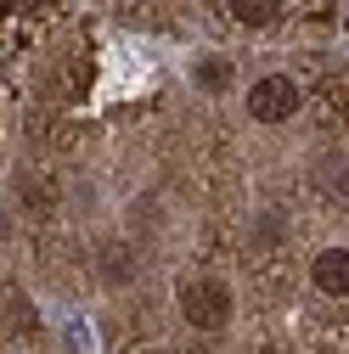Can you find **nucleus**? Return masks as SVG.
<instances>
[{"mask_svg":"<svg viewBox=\"0 0 349 354\" xmlns=\"http://www.w3.org/2000/svg\"><path fill=\"white\" fill-rule=\"evenodd\" d=\"M226 12H231V23L237 28H276L282 23V12H287V0H226Z\"/></svg>","mask_w":349,"mask_h":354,"instance_id":"nucleus-5","label":"nucleus"},{"mask_svg":"<svg viewBox=\"0 0 349 354\" xmlns=\"http://www.w3.org/2000/svg\"><path fill=\"white\" fill-rule=\"evenodd\" d=\"M197 79H203V84H208V91H220V84H226V79H231V73H226V62H220V57H208V62H203V68H197Z\"/></svg>","mask_w":349,"mask_h":354,"instance_id":"nucleus-6","label":"nucleus"},{"mask_svg":"<svg viewBox=\"0 0 349 354\" xmlns=\"http://www.w3.org/2000/svg\"><path fill=\"white\" fill-rule=\"evenodd\" d=\"M174 298H181V315H186L192 332H226L231 326L237 298H231V287L220 276H181V292Z\"/></svg>","mask_w":349,"mask_h":354,"instance_id":"nucleus-2","label":"nucleus"},{"mask_svg":"<svg viewBox=\"0 0 349 354\" xmlns=\"http://www.w3.org/2000/svg\"><path fill=\"white\" fill-rule=\"evenodd\" d=\"M310 287L327 304H349V248H321L310 259Z\"/></svg>","mask_w":349,"mask_h":354,"instance_id":"nucleus-4","label":"nucleus"},{"mask_svg":"<svg viewBox=\"0 0 349 354\" xmlns=\"http://www.w3.org/2000/svg\"><path fill=\"white\" fill-rule=\"evenodd\" d=\"M62 28H68L62 0H6V68H23Z\"/></svg>","mask_w":349,"mask_h":354,"instance_id":"nucleus-1","label":"nucleus"},{"mask_svg":"<svg viewBox=\"0 0 349 354\" xmlns=\"http://www.w3.org/2000/svg\"><path fill=\"white\" fill-rule=\"evenodd\" d=\"M298 102H304L298 79H287V73H265V79L248 91V118H253V124H287V118L298 113Z\"/></svg>","mask_w":349,"mask_h":354,"instance_id":"nucleus-3","label":"nucleus"}]
</instances>
